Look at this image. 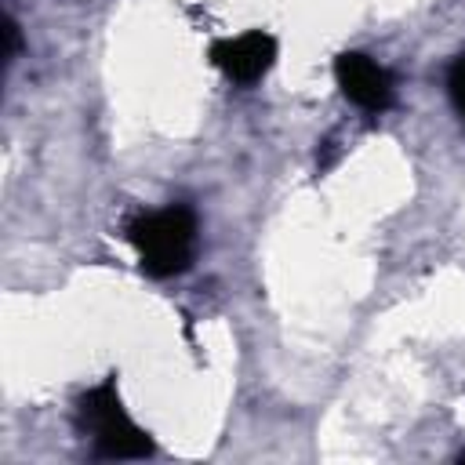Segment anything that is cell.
Masks as SVG:
<instances>
[{
  "instance_id": "6da1fadb",
  "label": "cell",
  "mask_w": 465,
  "mask_h": 465,
  "mask_svg": "<svg viewBox=\"0 0 465 465\" xmlns=\"http://www.w3.org/2000/svg\"><path fill=\"white\" fill-rule=\"evenodd\" d=\"M127 240L138 251V265L153 280L182 276L196 258V211L185 203H167L160 211H145L127 225Z\"/></svg>"
},
{
  "instance_id": "7a4b0ae2",
  "label": "cell",
  "mask_w": 465,
  "mask_h": 465,
  "mask_svg": "<svg viewBox=\"0 0 465 465\" xmlns=\"http://www.w3.org/2000/svg\"><path fill=\"white\" fill-rule=\"evenodd\" d=\"M76 429L91 440L98 458L134 461V458H149L153 454L149 432L127 414V407L120 400L116 374H109L105 381H98L87 392H80V400H76Z\"/></svg>"
},
{
  "instance_id": "3957f363",
  "label": "cell",
  "mask_w": 465,
  "mask_h": 465,
  "mask_svg": "<svg viewBox=\"0 0 465 465\" xmlns=\"http://www.w3.org/2000/svg\"><path fill=\"white\" fill-rule=\"evenodd\" d=\"M211 65L229 80V84H240V87H251L258 84L272 62H276V36L265 33V29H247L240 36H222L211 44L207 51Z\"/></svg>"
},
{
  "instance_id": "277c9868",
  "label": "cell",
  "mask_w": 465,
  "mask_h": 465,
  "mask_svg": "<svg viewBox=\"0 0 465 465\" xmlns=\"http://www.w3.org/2000/svg\"><path fill=\"white\" fill-rule=\"evenodd\" d=\"M334 80H338L341 94L363 113H385L396 98L392 73L363 51H341L334 58Z\"/></svg>"
},
{
  "instance_id": "5b68a950",
  "label": "cell",
  "mask_w": 465,
  "mask_h": 465,
  "mask_svg": "<svg viewBox=\"0 0 465 465\" xmlns=\"http://www.w3.org/2000/svg\"><path fill=\"white\" fill-rule=\"evenodd\" d=\"M447 94H450V105L458 109V116L465 120V51L454 54V62L447 65Z\"/></svg>"
},
{
  "instance_id": "8992f818",
  "label": "cell",
  "mask_w": 465,
  "mask_h": 465,
  "mask_svg": "<svg viewBox=\"0 0 465 465\" xmlns=\"http://www.w3.org/2000/svg\"><path fill=\"white\" fill-rule=\"evenodd\" d=\"M4 33H7V65H11V62H15V54L22 51V33H18V22H15V18H7V29H4Z\"/></svg>"
},
{
  "instance_id": "52a82bcc",
  "label": "cell",
  "mask_w": 465,
  "mask_h": 465,
  "mask_svg": "<svg viewBox=\"0 0 465 465\" xmlns=\"http://www.w3.org/2000/svg\"><path fill=\"white\" fill-rule=\"evenodd\" d=\"M458 461H465V450H461V454H458Z\"/></svg>"
}]
</instances>
